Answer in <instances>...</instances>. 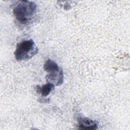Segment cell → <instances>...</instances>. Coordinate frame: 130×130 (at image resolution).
<instances>
[{"instance_id": "1", "label": "cell", "mask_w": 130, "mask_h": 130, "mask_svg": "<svg viewBox=\"0 0 130 130\" xmlns=\"http://www.w3.org/2000/svg\"><path fill=\"white\" fill-rule=\"evenodd\" d=\"M36 4L28 1L18 2L13 9V13L17 22L21 25H26L30 23L36 15Z\"/></svg>"}, {"instance_id": "2", "label": "cell", "mask_w": 130, "mask_h": 130, "mask_svg": "<svg viewBox=\"0 0 130 130\" xmlns=\"http://www.w3.org/2000/svg\"><path fill=\"white\" fill-rule=\"evenodd\" d=\"M38 51L36 45L32 39L24 40L17 44L14 55L18 61L26 60L32 57Z\"/></svg>"}, {"instance_id": "3", "label": "cell", "mask_w": 130, "mask_h": 130, "mask_svg": "<svg viewBox=\"0 0 130 130\" xmlns=\"http://www.w3.org/2000/svg\"><path fill=\"white\" fill-rule=\"evenodd\" d=\"M44 69L47 73L46 79L48 82L55 85H60L63 81V74L61 69L54 61L47 59L44 65Z\"/></svg>"}, {"instance_id": "4", "label": "cell", "mask_w": 130, "mask_h": 130, "mask_svg": "<svg viewBox=\"0 0 130 130\" xmlns=\"http://www.w3.org/2000/svg\"><path fill=\"white\" fill-rule=\"evenodd\" d=\"M78 126L79 129L94 130L98 128V123L96 121L89 118L79 115L77 117Z\"/></svg>"}, {"instance_id": "5", "label": "cell", "mask_w": 130, "mask_h": 130, "mask_svg": "<svg viewBox=\"0 0 130 130\" xmlns=\"http://www.w3.org/2000/svg\"><path fill=\"white\" fill-rule=\"evenodd\" d=\"M37 91L42 96L45 97L49 94L51 91L54 88V85L50 82H48L42 86H37Z\"/></svg>"}]
</instances>
